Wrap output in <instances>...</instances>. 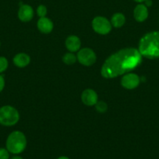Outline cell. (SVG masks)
Instances as JSON below:
<instances>
[{"label": "cell", "instance_id": "1", "mask_svg": "<svg viewBox=\"0 0 159 159\" xmlns=\"http://www.w3.org/2000/svg\"><path fill=\"white\" fill-rule=\"evenodd\" d=\"M142 62V55L135 48L121 50L108 57L101 68V75L112 79L135 69Z\"/></svg>", "mask_w": 159, "mask_h": 159}, {"label": "cell", "instance_id": "2", "mask_svg": "<svg viewBox=\"0 0 159 159\" xmlns=\"http://www.w3.org/2000/svg\"><path fill=\"white\" fill-rule=\"evenodd\" d=\"M139 51L148 59L159 58V32L148 33L140 40Z\"/></svg>", "mask_w": 159, "mask_h": 159}, {"label": "cell", "instance_id": "3", "mask_svg": "<svg viewBox=\"0 0 159 159\" xmlns=\"http://www.w3.org/2000/svg\"><path fill=\"white\" fill-rule=\"evenodd\" d=\"M26 139L25 135L20 131H13L8 136L6 142V149L9 153L18 155L25 150Z\"/></svg>", "mask_w": 159, "mask_h": 159}, {"label": "cell", "instance_id": "4", "mask_svg": "<svg viewBox=\"0 0 159 159\" xmlns=\"http://www.w3.org/2000/svg\"><path fill=\"white\" fill-rule=\"evenodd\" d=\"M20 119L18 111L11 106H3L0 108V124L11 127L17 124Z\"/></svg>", "mask_w": 159, "mask_h": 159}, {"label": "cell", "instance_id": "5", "mask_svg": "<svg viewBox=\"0 0 159 159\" xmlns=\"http://www.w3.org/2000/svg\"><path fill=\"white\" fill-rule=\"evenodd\" d=\"M92 26L95 32L100 34H107L112 30V24L106 18L97 16L92 21Z\"/></svg>", "mask_w": 159, "mask_h": 159}, {"label": "cell", "instance_id": "6", "mask_svg": "<svg viewBox=\"0 0 159 159\" xmlns=\"http://www.w3.org/2000/svg\"><path fill=\"white\" fill-rule=\"evenodd\" d=\"M77 60L85 66H90L96 61V54L90 48H83L78 52Z\"/></svg>", "mask_w": 159, "mask_h": 159}, {"label": "cell", "instance_id": "7", "mask_svg": "<svg viewBox=\"0 0 159 159\" xmlns=\"http://www.w3.org/2000/svg\"><path fill=\"white\" fill-rule=\"evenodd\" d=\"M140 78L136 74H127L123 77L121 84L127 89H132L137 88L140 84Z\"/></svg>", "mask_w": 159, "mask_h": 159}, {"label": "cell", "instance_id": "8", "mask_svg": "<svg viewBox=\"0 0 159 159\" xmlns=\"http://www.w3.org/2000/svg\"><path fill=\"white\" fill-rule=\"evenodd\" d=\"M34 16V10L29 5L23 4L20 6L18 11V17L21 21L28 22Z\"/></svg>", "mask_w": 159, "mask_h": 159}, {"label": "cell", "instance_id": "9", "mask_svg": "<svg viewBox=\"0 0 159 159\" xmlns=\"http://www.w3.org/2000/svg\"><path fill=\"white\" fill-rule=\"evenodd\" d=\"M133 16L137 21H144L148 16L147 7L144 4H143V3L138 4L133 10Z\"/></svg>", "mask_w": 159, "mask_h": 159}, {"label": "cell", "instance_id": "10", "mask_svg": "<svg viewBox=\"0 0 159 159\" xmlns=\"http://www.w3.org/2000/svg\"><path fill=\"white\" fill-rule=\"evenodd\" d=\"M82 101L85 105L93 106L98 102V95L94 90L86 89L82 93Z\"/></svg>", "mask_w": 159, "mask_h": 159}, {"label": "cell", "instance_id": "11", "mask_svg": "<svg viewBox=\"0 0 159 159\" xmlns=\"http://www.w3.org/2000/svg\"><path fill=\"white\" fill-rule=\"evenodd\" d=\"M37 27L41 32L48 34L53 29V23L51 20L46 17H41L37 22Z\"/></svg>", "mask_w": 159, "mask_h": 159}, {"label": "cell", "instance_id": "12", "mask_svg": "<svg viewBox=\"0 0 159 159\" xmlns=\"http://www.w3.org/2000/svg\"><path fill=\"white\" fill-rule=\"evenodd\" d=\"M80 40L76 36H70L65 40V47L70 51L74 52L80 48Z\"/></svg>", "mask_w": 159, "mask_h": 159}, {"label": "cell", "instance_id": "13", "mask_svg": "<svg viewBox=\"0 0 159 159\" xmlns=\"http://www.w3.org/2000/svg\"><path fill=\"white\" fill-rule=\"evenodd\" d=\"M31 61V58L27 54L24 53H20L17 54L15 57H13V63L16 66L19 68H23L26 67Z\"/></svg>", "mask_w": 159, "mask_h": 159}, {"label": "cell", "instance_id": "14", "mask_svg": "<svg viewBox=\"0 0 159 159\" xmlns=\"http://www.w3.org/2000/svg\"><path fill=\"white\" fill-rule=\"evenodd\" d=\"M125 21H126V19H125L124 15L118 12L112 16V20H111V24L115 27H121L122 26L124 25Z\"/></svg>", "mask_w": 159, "mask_h": 159}, {"label": "cell", "instance_id": "15", "mask_svg": "<svg viewBox=\"0 0 159 159\" xmlns=\"http://www.w3.org/2000/svg\"><path fill=\"white\" fill-rule=\"evenodd\" d=\"M76 59H77V57H76L72 53H67L62 57V61L66 65H73V64H74L76 62Z\"/></svg>", "mask_w": 159, "mask_h": 159}, {"label": "cell", "instance_id": "16", "mask_svg": "<svg viewBox=\"0 0 159 159\" xmlns=\"http://www.w3.org/2000/svg\"><path fill=\"white\" fill-rule=\"evenodd\" d=\"M9 62L5 57H0V73H2L7 69Z\"/></svg>", "mask_w": 159, "mask_h": 159}, {"label": "cell", "instance_id": "17", "mask_svg": "<svg viewBox=\"0 0 159 159\" xmlns=\"http://www.w3.org/2000/svg\"><path fill=\"white\" fill-rule=\"evenodd\" d=\"M95 106H96L97 110H98V112H100V113H104V112H105L108 109L107 104L104 102H102V101L97 102Z\"/></svg>", "mask_w": 159, "mask_h": 159}, {"label": "cell", "instance_id": "18", "mask_svg": "<svg viewBox=\"0 0 159 159\" xmlns=\"http://www.w3.org/2000/svg\"><path fill=\"white\" fill-rule=\"evenodd\" d=\"M37 13L40 17H45L47 14V8L44 5H40L37 9Z\"/></svg>", "mask_w": 159, "mask_h": 159}, {"label": "cell", "instance_id": "19", "mask_svg": "<svg viewBox=\"0 0 159 159\" xmlns=\"http://www.w3.org/2000/svg\"><path fill=\"white\" fill-rule=\"evenodd\" d=\"M0 159H9V152L6 148H0Z\"/></svg>", "mask_w": 159, "mask_h": 159}, {"label": "cell", "instance_id": "20", "mask_svg": "<svg viewBox=\"0 0 159 159\" xmlns=\"http://www.w3.org/2000/svg\"><path fill=\"white\" fill-rule=\"evenodd\" d=\"M5 87V79L3 78L2 75H0V93L3 90Z\"/></svg>", "mask_w": 159, "mask_h": 159}, {"label": "cell", "instance_id": "21", "mask_svg": "<svg viewBox=\"0 0 159 159\" xmlns=\"http://www.w3.org/2000/svg\"><path fill=\"white\" fill-rule=\"evenodd\" d=\"M144 5L147 7H150V6H152V1L151 0H146L144 2Z\"/></svg>", "mask_w": 159, "mask_h": 159}, {"label": "cell", "instance_id": "22", "mask_svg": "<svg viewBox=\"0 0 159 159\" xmlns=\"http://www.w3.org/2000/svg\"><path fill=\"white\" fill-rule=\"evenodd\" d=\"M11 159H23V158H21L20 156H18V155H14V156H12Z\"/></svg>", "mask_w": 159, "mask_h": 159}, {"label": "cell", "instance_id": "23", "mask_svg": "<svg viewBox=\"0 0 159 159\" xmlns=\"http://www.w3.org/2000/svg\"><path fill=\"white\" fill-rule=\"evenodd\" d=\"M133 1L137 2H138V3H142V2H144L146 0H133Z\"/></svg>", "mask_w": 159, "mask_h": 159}, {"label": "cell", "instance_id": "24", "mask_svg": "<svg viewBox=\"0 0 159 159\" xmlns=\"http://www.w3.org/2000/svg\"><path fill=\"white\" fill-rule=\"evenodd\" d=\"M58 159H70V158H67V157H65V156H61V157H59Z\"/></svg>", "mask_w": 159, "mask_h": 159}]
</instances>
